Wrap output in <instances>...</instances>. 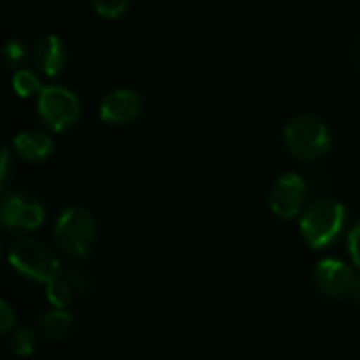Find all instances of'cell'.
Segmentation results:
<instances>
[{"label":"cell","mask_w":360,"mask_h":360,"mask_svg":"<svg viewBox=\"0 0 360 360\" xmlns=\"http://www.w3.org/2000/svg\"><path fill=\"white\" fill-rule=\"evenodd\" d=\"M7 259H9V265L20 276H24L32 282L45 284V286L62 274L58 255L45 242H41L37 238L15 240Z\"/></svg>","instance_id":"1"},{"label":"cell","mask_w":360,"mask_h":360,"mask_svg":"<svg viewBox=\"0 0 360 360\" xmlns=\"http://www.w3.org/2000/svg\"><path fill=\"white\" fill-rule=\"evenodd\" d=\"M96 238H98L96 219L83 206L66 208L56 221L53 240L70 257L89 255L96 244Z\"/></svg>","instance_id":"2"},{"label":"cell","mask_w":360,"mask_h":360,"mask_svg":"<svg viewBox=\"0 0 360 360\" xmlns=\"http://www.w3.org/2000/svg\"><path fill=\"white\" fill-rule=\"evenodd\" d=\"M345 223V208L335 200H318L301 214V233L311 248H324L333 244Z\"/></svg>","instance_id":"3"},{"label":"cell","mask_w":360,"mask_h":360,"mask_svg":"<svg viewBox=\"0 0 360 360\" xmlns=\"http://www.w3.org/2000/svg\"><path fill=\"white\" fill-rule=\"evenodd\" d=\"M47 221L45 204L26 189L7 191L0 198V227L9 233H30Z\"/></svg>","instance_id":"4"},{"label":"cell","mask_w":360,"mask_h":360,"mask_svg":"<svg viewBox=\"0 0 360 360\" xmlns=\"http://www.w3.org/2000/svg\"><path fill=\"white\" fill-rule=\"evenodd\" d=\"M330 142L326 123L314 115H299L284 127V144L297 159H318L330 148Z\"/></svg>","instance_id":"5"},{"label":"cell","mask_w":360,"mask_h":360,"mask_svg":"<svg viewBox=\"0 0 360 360\" xmlns=\"http://www.w3.org/2000/svg\"><path fill=\"white\" fill-rule=\"evenodd\" d=\"M41 121L56 134H62L70 129L79 117H81V104L79 98L62 85H49L39 94L37 104Z\"/></svg>","instance_id":"6"},{"label":"cell","mask_w":360,"mask_h":360,"mask_svg":"<svg viewBox=\"0 0 360 360\" xmlns=\"http://www.w3.org/2000/svg\"><path fill=\"white\" fill-rule=\"evenodd\" d=\"M305 200V183L297 174H284L278 178L269 193V208L278 219H295Z\"/></svg>","instance_id":"7"},{"label":"cell","mask_w":360,"mask_h":360,"mask_svg":"<svg viewBox=\"0 0 360 360\" xmlns=\"http://www.w3.org/2000/svg\"><path fill=\"white\" fill-rule=\"evenodd\" d=\"M140 112H142V98L134 89H115L106 94L100 104V117L110 125L131 123Z\"/></svg>","instance_id":"8"},{"label":"cell","mask_w":360,"mask_h":360,"mask_svg":"<svg viewBox=\"0 0 360 360\" xmlns=\"http://www.w3.org/2000/svg\"><path fill=\"white\" fill-rule=\"evenodd\" d=\"M354 280H356V274L343 263V261H337V259H322L318 265H316V284L318 288L328 295V297H347L352 295V288H354Z\"/></svg>","instance_id":"9"},{"label":"cell","mask_w":360,"mask_h":360,"mask_svg":"<svg viewBox=\"0 0 360 360\" xmlns=\"http://www.w3.org/2000/svg\"><path fill=\"white\" fill-rule=\"evenodd\" d=\"M53 138L39 129H26L20 131L13 138V150L28 163H41L53 155Z\"/></svg>","instance_id":"10"},{"label":"cell","mask_w":360,"mask_h":360,"mask_svg":"<svg viewBox=\"0 0 360 360\" xmlns=\"http://www.w3.org/2000/svg\"><path fill=\"white\" fill-rule=\"evenodd\" d=\"M68 60V51L66 45L62 43V39L49 34L45 39H41L34 47V62L39 66L41 72H45L47 77H56L64 70Z\"/></svg>","instance_id":"11"},{"label":"cell","mask_w":360,"mask_h":360,"mask_svg":"<svg viewBox=\"0 0 360 360\" xmlns=\"http://www.w3.org/2000/svg\"><path fill=\"white\" fill-rule=\"evenodd\" d=\"M75 326V318L68 309H49L39 318V328L49 341H64Z\"/></svg>","instance_id":"12"},{"label":"cell","mask_w":360,"mask_h":360,"mask_svg":"<svg viewBox=\"0 0 360 360\" xmlns=\"http://www.w3.org/2000/svg\"><path fill=\"white\" fill-rule=\"evenodd\" d=\"M75 288L72 284L68 282V278L64 274H60L56 280H51L47 284V301L56 307V309H66L72 299H75Z\"/></svg>","instance_id":"13"},{"label":"cell","mask_w":360,"mask_h":360,"mask_svg":"<svg viewBox=\"0 0 360 360\" xmlns=\"http://www.w3.org/2000/svg\"><path fill=\"white\" fill-rule=\"evenodd\" d=\"M37 343H39V335L34 328L30 326H20L11 333V341H9V347L13 349L15 356H32L34 349H37Z\"/></svg>","instance_id":"14"},{"label":"cell","mask_w":360,"mask_h":360,"mask_svg":"<svg viewBox=\"0 0 360 360\" xmlns=\"http://www.w3.org/2000/svg\"><path fill=\"white\" fill-rule=\"evenodd\" d=\"M13 89H15V94H18V96H22V98H30V96L41 94L45 87L41 85V79H39L34 72H30V70L22 68V70H18V72L13 75Z\"/></svg>","instance_id":"15"},{"label":"cell","mask_w":360,"mask_h":360,"mask_svg":"<svg viewBox=\"0 0 360 360\" xmlns=\"http://www.w3.org/2000/svg\"><path fill=\"white\" fill-rule=\"evenodd\" d=\"M91 3H94L96 11L108 20L121 18L129 7V0H91Z\"/></svg>","instance_id":"16"},{"label":"cell","mask_w":360,"mask_h":360,"mask_svg":"<svg viewBox=\"0 0 360 360\" xmlns=\"http://www.w3.org/2000/svg\"><path fill=\"white\" fill-rule=\"evenodd\" d=\"M15 309L13 305L0 297V335H7V333H13L15 330Z\"/></svg>","instance_id":"17"},{"label":"cell","mask_w":360,"mask_h":360,"mask_svg":"<svg viewBox=\"0 0 360 360\" xmlns=\"http://www.w3.org/2000/svg\"><path fill=\"white\" fill-rule=\"evenodd\" d=\"M13 176V159L5 144H0V191H3Z\"/></svg>","instance_id":"18"},{"label":"cell","mask_w":360,"mask_h":360,"mask_svg":"<svg viewBox=\"0 0 360 360\" xmlns=\"http://www.w3.org/2000/svg\"><path fill=\"white\" fill-rule=\"evenodd\" d=\"M26 47L20 43V41H9L7 45H5V60L11 64V66H18V64H22L24 60H26Z\"/></svg>","instance_id":"19"},{"label":"cell","mask_w":360,"mask_h":360,"mask_svg":"<svg viewBox=\"0 0 360 360\" xmlns=\"http://www.w3.org/2000/svg\"><path fill=\"white\" fill-rule=\"evenodd\" d=\"M347 250H349V257L354 261V265L360 269V223H356L347 236Z\"/></svg>","instance_id":"20"},{"label":"cell","mask_w":360,"mask_h":360,"mask_svg":"<svg viewBox=\"0 0 360 360\" xmlns=\"http://www.w3.org/2000/svg\"><path fill=\"white\" fill-rule=\"evenodd\" d=\"M68 278V282L72 284L75 292H87L89 290V278L85 271H79V269H70L68 274H64Z\"/></svg>","instance_id":"21"},{"label":"cell","mask_w":360,"mask_h":360,"mask_svg":"<svg viewBox=\"0 0 360 360\" xmlns=\"http://www.w3.org/2000/svg\"><path fill=\"white\" fill-rule=\"evenodd\" d=\"M352 295L360 301V274L356 276V280H354V288H352Z\"/></svg>","instance_id":"22"},{"label":"cell","mask_w":360,"mask_h":360,"mask_svg":"<svg viewBox=\"0 0 360 360\" xmlns=\"http://www.w3.org/2000/svg\"><path fill=\"white\" fill-rule=\"evenodd\" d=\"M3 257H5V248H3V242H0V261H3Z\"/></svg>","instance_id":"23"}]
</instances>
